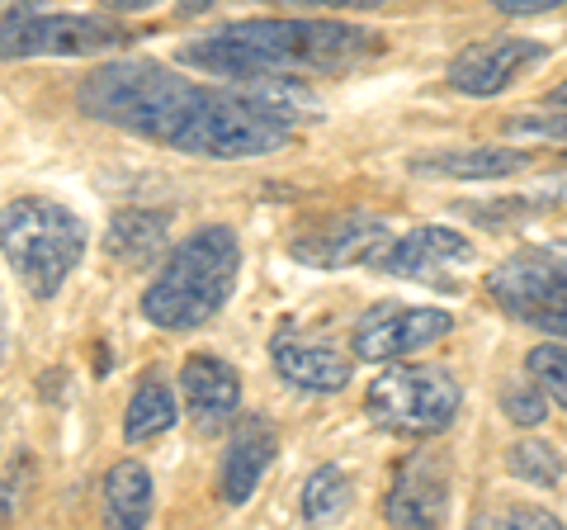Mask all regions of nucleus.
I'll list each match as a JSON object with an SVG mask.
<instances>
[{"instance_id": "nucleus-1", "label": "nucleus", "mask_w": 567, "mask_h": 530, "mask_svg": "<svg viewBox=\"0 0 567 530\" xmlns=\"http://www.w3.org/2000/svg\"><path fill=\"white\" fill-rule=\"evenodd\" d=\"M85 119L133 133L142 143L208 156V162H246L293 143V129L322 104L298 81H227L204 85L166 62L123 58L104 62L76 85Z\"/></svg>"}, {"instance_id": "nucleus-2", "label": "nucleus", "mask_w": 567, "mask_h": 530, "mask_svg": "<svg viewBox=\"0 0 567 530\" xmlns=\"http://www.w3.org/2000/svg\"><path fill=\"white\" fill-rule=\"evenodd\" d=\"M379 52V33L341 20H237L189 39L175 58L218 81H293L350 72Z\"/></svg>"}, {"instance_id": "nucleus-3", "label": "nucleus", "mask_w": 567, "mask_h": 530, "mask_svg": "<svg viewBox=\"0 0 567 530\" xmlns=\"http://www.w3.org/2000/svg\"><path fill=\"white\" fill-rule=\"evenodd\" d=\"M241 275V242L227 223H208L162 256V271L142 294V317L166 332L208 327L227 308Z\"/></svg>"}, {"instance_id": "nucleus-4", "label": "nucleus", "mask_w": 567, "mask_h": 530, "mask_svg": "<svg viewBox=\"0 0 567 530\" xmlns=\"http://www.w3.org/2000/svg\"><path fill=\"white\" fill-rule=\"evenodd\" d=\"M91 246L85 223L66 204L43 194H20L0 208V256L20 275V285L33 298H58L62 285L76 275V265Z\"/></svg>"}, {"instance_id": "nucleus-5", "label": "nucleus", "mask_w": 567, "mask_h": 530, "mask_svg": "<svg viewBox=\"0 0 567 530\" xmlns=\"http://www.w3.org/2000/svg\"><path fill=\"white\" fill-rule=\"evenodd\" d=\"M464 388L450 369L440 365H393L388 375H379L364 394V412L374 427L393 436H440L458 417Z\"/></svg>"}, {"instance_id": "nucleus-6", "label": "nucleus", "mask_w": 567, "mask_h": 530, "mask_svg": "<svg viewBox=\"0 0 567 530\" xmlns=\"http://www.w3.org/2000/svg\"><path fill=\"white\" fill-rule=\"evenodd\" d=\"M133 33L104 14H43L33 6H14L0 14V62L29 58H104L118 52Z\"/></svg>"}, {"instance_id": "nucleus-7", "label": "nucleus", "mask_w": 567, "mask_h": 530, "mask_svg": "<svg viewBox=\"0 0 567 530\" xmlns=\"http://www.w3.org/2000/svg\"><path fill=\"white\" fill-rule=\"evenodd\" d=\"M492 304L511 313L516 323L567 337V256L558 252H520L487 271Z\"/></svg>"}, {"instance_id": "nucleus-8", "label": "nucleus", "mask_w": 567, "mask_h": 530, "mask_svg": "<svg viewBox=\"0 0 567 530\" xmlns=\"http://www.w3.org/2000/svg\"><path fill=\"white\" fill-rule=\"evenodd\" d=\"M454 332V317L445 308H406V304H369L354 323L350 350L354 360L369 365H388V360H406L416 350L435 346L440 337Z\"/></svg>"}, {"instance_id": "nucleus-9", "label": "nucleus", "mask_w": 567, "mask_h": 530, "mask_svg": "<svg viewBox=\"0 0 567 530\" xmlns=\"http://www.w3.org/2000/svg\"><path fill=\"white\" fill-rule=\"evenodd\" d=\"M473 261H477L473 242L464 233H454V227H435V223L393 237L379 256V265L388 275L416 279V285H435V289H458V271H468Z\"/></svg>"}, {"instance_id": "nucleus-10", "label": "nucleus", "mask_w": 567, "mask_h": 530, "mask_svg": "<svg viewBox=\"0 0 567 530\" xmlns=\"http://www.w3.org/2000/svg\"><path fill=\"white\" fill-rule=\"evenodd\" d=\"M544 43L535 39H520V33H502V39H483L464 48L458 58L450 62V85L458 95H473V100H487V95H502L511 81H516L529 62L544 58Z\"/></svg>"}, {"instance_id": "nucleus-11", "label": "nucleus", "mask_w": 567, "mask_h": 530, "mask_svg": "<svg viewBox=\"0 0 567 530\" xmlns=\"http://www.w3.org/2000/svg\"><path fill=\"white\" fill-rule=\"evenodd\" d=\"M393 242V227L374 214H346V218H327L312 233L293 237V256L317 271H341V265H364L379 261L383 246Z\"/></svg>"}, {"instance_id": "nucleus-12", "label": "nucleus", "mask_w": 567, "mask_h": 530, "mask_svg": "<svg viewBox=\"0 0 567 530\" xmlns=\"http://www.w3.org/2000/svg\"><path fill=\"white\" fill-rule=\"evenodd\" d=\"M383 517L393 526H445L450 517V469L435 455H412L398 469L393 492L383 498Z\"/></svg>"}, {"instance_id": "nucleus-13", "label": "nucleus", "mask_w": 567, "mask_h": 530, "mask_svg": "<svg viewBox=\"0 0 567 530\" xmlns=\"http://www.w3.org/2000/svg\"><path fill=\"white\" fill-rule=\"evenodd\" d=\"M270 360L284 384L308 388V394H341L350 384V356H341V350L327 342H308L303 332H293V327L275 332Z\"/></svg>"}, {"instance_id": "nucleus-14", "label": "nucleus", "mask_w": 567, "mask_h": 530, "mask_svg": "<svg viewBox=\"0 0 567 530\" xmlns=\"http://www.w3.org/2000/svg\"><path fill=\"white\" fill-rule=\"evenodd\" d=\"M275 455H279V436L275 427L265 417H246L237 436L227 440V450H223V469H218V498L227 507H246L256 498V488L260 479L270 473L275 465Z\"/></svg>"}, {"instance_id": "nucleus-15", "label": "nucleus", "mask_w": 567, "mask_h": 530, "mask_svg": "<svg viewBox=\"0 0 567 530\" xmlns=\"http://www.w3.org/2000/svg\"><path fill=\"white\" fill-rule=\"evenodd\" d=\"M181 394L199 431H223L241 412V375L223 356H189L181 369Z\"/></svg>"}, {"instance_id": "nucleus-16", "label": "nucleus", "mask_w": 567, "mask_h": 530, "mask_svg": "<svg viewBox=\"0 0 567 530\" xmlns=\"http://www.w3.org/2000/svg\"><path fill=\"white\" fill-rule=\"evenodd\" d=\"M535 156L520 147H450L435 156H416V175H445V181H506V175L529 171Z\"/></svg>"}, {"instance_id": "nucleus-17", "label": "nucleus", "mask_w": 567, "mask_h": 530, "mask_svg": "<svg viewBox=\"0 0 567 530\" xmlns=\"http://www.w3.org/2000/svg\"><path fill=\"white\" fill-rule=\"evenodd\" d=\"M171 242V214L162 208H118L104 233V256L118 265H152L166 256Z\"/></svg>"}, {"instance_id": "nucleus-18", "label": "nucleus", "mask_w": 567, "mask_h": 530, "mask_svg": "<svg viewBox=\"0 0 567 530\" xmlns=\"http://www.w3.org/2000/svg\"><path fill=\"white\" fill-rule=\"evenodd\" d=\"M152 507H156V492H152V473L142 459H118V465L104 473V517L110 526H147L152 521Z\"/></svg>"}, {"instance_id": "nucleus-19", "label": "nucleus", "mask_w": 567, "mask_h": 530, "mask_svg": "<svg viewBox=\"0 0 567 530\" xmlns=\"http://www.w3.org/2000/svg\"><path fill=\"white\" fill-rule=\"evenodd\" d=\"M175 421H181V402H175L171 384L156 379V375H147V379L133 388L128 412H123V440H128V446H142V440L166 436Z\"/></svg>"}, {"instance_id": "nucleus-20", "label": "nucleus", "mask_w": 567, "mask_h": 530, "mask_svg": "<svg viewBox=\"0 0 567 530\" xmlns=\"http://www.w3.org/2000/svg\"><path fill=\"white\" fill-rule=\"evenodd\" d=\"M506 469L516 473L520 483H535V488H554L563 483L567 473V459L554 440H516V446L506 450Z\"/></svg>"}, {"instance_id": "nucleus-21", "label": "nucleus", "mask_w": 567, "mask_h": 530, "mask_svg": "<svg viewBox=\"0 0 567 530\" xmlns=\"http://www.w3.org/2000/svg\"><path fill=\"white\" fill-rule=\"evenodd\" d=\"M350 507V473L341 465H322L303 488V517L308 521H341Z\"/></svg>"}, {"instance_id": "nucleus-22", "label": "nucleus", "mask_w": 567, "mask_h": 530, "mask_svg": "<svg viewBox=\"0 0 567 530\" xmlns=\"http://www.w3.org/2000/svg\"><path fill=\"white\" fill-rule=\"evenodd\" d=\"M525 369H529V379L544 388V398L554 402V408H567V346H558V342L535 346L525 356Z\"/></svg>"}, {"instance_id": "nucleus-23", "label": "nucleus", "mask_w": 567, "mask_h": 530, "mask_svg": "<svg viewBox=\"0 0 567 530\" xmlns=\"http://www.w3.org/2000/svg\"><path fill=\"white\" fill-rule=\"evenodd\" d=\"M502 412L516 421V427H539V421L548 417V398L544 388L529 379V384H506L502 388Z\"/></svg>"}, {"instance_id": "nucleus-24", "label": "nucleus", "mask_w": 567, "mask_h": 530, "mask_svg": "<svg viewBox=\"0 0 567 530\" xmlns=\"http://www.w3.org/2000/svg\"><path fill=\"white\" fill-rule=\"evenodd\" d=\"M506 133L511 137H539V143H567V110L558 114H516L506 119Z\"/></svg>"}, {"instance_id": "nucleus-25", "label": "nucleus", "mask_w": 567, "mask_h": 530, "mask_svg": "<svg viewBox=\"0 0 567 530\" xmlns=\"http://www.w3.org/2000/svg\"><path fill=\"white\" fill-rule=\"evenodd\" d=\"M477 526H487V530H496V526H525V530H558L563 521L554 517V511H544V507H496V511H487Z\"/></svg>"}, {"instance_id": "nucleus-26", "label": "nucleus", "mask_w": 567, "mask_h": 530, "mask_svg": "<svg viewBox=\"0 0 567 530\" xmlns=\"http://www.w3.org/2000/svg\"><path fill=\"white\" fill-rule=\"evenodd\" d=\"M284 10H383L388 0H279Z\"/></svg>"}, {"instance_id": "nucleus-27", "label": "nucleus", "mask_w": 567, "mask_h": 530, "mask_svg": "<svg viewBox=\"0 0 567 530\" xmlns=\"http://www.w3.org/2000/svg\"><path fill=\"white\" fill-rule=\"evenodd\" d=\"M502 14H516V20H525V14H548V10H558L567 6V0H492Z\"/></svg>"}, {"instance_id": "nucleus-28", "label": "nucleus", "mask_w": 567, "mask_h": 530, "mask_svg": "<svg viewBox=\"0 0 567 530\" xmlns=\"http://www.w3.org/2000/svg\"><path fill=\"white\" fill-rule=\"evenodd\" d=\"M104 10H114V14H142V10H152V6H162V0H100Z\"/></svg>"}, {"instance_id": "nucleus-29", "label": "nucleus", "mask_w": 567, "mask_h": 530, "mask_svg": "<svg viewBox=\"0 0 567 530\" xmlns=\"http://www.w3.org/2000/svg\"><path fill=\"white\" fill-rule=\"evenodd\" d=\"M0 360H6V304H0Z\"/></svg>"}, {"instance_id": "nucleus-30", "label": "nucleus", "mask_w": 567, "mask_h": 530, "mask_svg": "<svg viewBox=\"0 0 567 530\" xmlns=\"http://www.w3.org/2000/svg\"><path fill=\"white\" fill-rule=\"evenodd\" d=\"M554 104H563V110H567V85H558V91H554Z\"/></svg>"}, {"instance_id": "nucleus-31", "label": "nucleus", "mask_w": 567, "mask_h": 530, "mask_svg": "<svg viewBox=\"0 0 567 530\" xmlns=\"http://www.w3.org/2000/svg\"><path fill=\"white\" fill-rule=\"evenodd\" d=\"M204 6H213V0H185V10H204Z\"/></svg>"}]
</instances>
